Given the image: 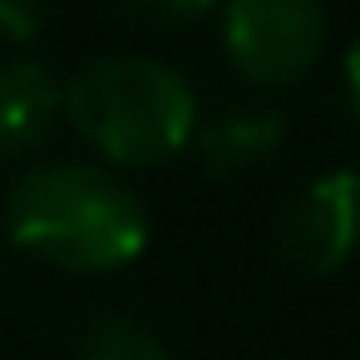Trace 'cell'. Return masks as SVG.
<instances>
[{
    "instance_id": "6",
    "label": "cell",
    "mask_w": 360,
    "mask_h": 360,
    "mask_svg": "<svg viewBox=\"0 0 360 360\" xmlns=\"http://www.w3.org/2000/svg\"><path fill=\"white\" fill-rule=\"evenodd\" d=\"M286 139V119L266 104H242V109H222L207 124H198L193 143L202 153V168L212 178H232L247 173L257 163H266Z\"/></svg>"
},
{
    "instance_id": "3",
    "label": "cell",
    "mask_w": 360,
    "mask_h": 360,
    "mask_svg": "<svg viewBox=\"0 0 360 360\" xmlns=\"http://www.w3.org/2000/svg\"><path fill=\"white\" fill-rule=\"evenodd\" d=\"M222 45L247 79L291 84L326 50V0H227Z\"/></svg>"
},
{
    "instance_id": "2",
    "label": "cell",
    "mask_w": 360,
    "mask_h": 360,
    "mask_svg": "<svg viewBox=\"0 0 360 360\" xmlns=\"http://www.w3.org/2000/svg\"><path fill=\"white\" fill-rule=\"evenodd\" d=\"M60 94V114H70L84 143L129 168L168 163L198 134L193 84L153 55H99Z\"/></svg>"
},
{
    "instance_id": "7",
    "label": "cell",
    "mask_w": 360,
    "mask_h": 360,
    "mask_svg": "<svg viewBox=\"0 0 360 360\" xmlns=\"http://www.w3.org/2000/svg\"><path fill=\"white\" fill-rule=\"evenodd\" d=\"M75 360H173V350L134 316H99L79 330Z\"/></svg>"
},
{
    "instance_id": "8",
    "label": "cell",
    "mask_w": 360,
    "mask_h": 360,
    "mask_svg": "<svg viewBox=\"0 0 360 360\" xmlns=\"http://www.w3.org/2000/svg\"><path fill=\"white\" fill-rule=\"evenodd\" d=\"M45 25V0H0V40H35V30Z\"/></svg>"
},
{
    "instance_id": "5",
    "label": "cell",
    "mask_w": 360,
    "mask_h": 360,
    "mask_svg": "<svg viewBox=\"0 0 360 360\" xmlns=\"http://www.w3.org/2000/svg\"><path fill=\"white\" fill-rule=\"evenodd\" d=\"M60 99L65 94L50 65L30 55L0 65V158H15L45 143V134L55 129Z\"/></svg>"
},
{
    "instance_id": "4",
    "label": "cell",
    "mask_w": 360,
    "mask_h": 360,
    "mask_svg": "<svg viewBox=\"0 0 360 360\" xmlns=\"http://www.w3.org/2000/svg\"><path fill=\"white\" fill-rule=\"evenodd\" d=\"M276 242L301 271H340L355 247V173L335 168L311 178L286 202Z\"/></svg>"
},
{
    "instance_id": "9",
    "label": "cell",
    "mask_w": 360,
    "mask_h": 360,
    "mask_svg": "<svg viewBox=\"0 0 360 360\" xmlns=\"http://www.w3.org/2000/svg\"><path fill=\"white\" fill-rule=\"evenodd\" d=\"M129 6L148 20H163V25H183V20H198L207 15L217 0H129Z\"/></svg>"
},
{
    "instance_id": "1",
    "label": "cell",
    "mask_w": 360,
    "mask_h": 360,
    "mask_svg": "<svg viewBox=\"0 0 360 360\" xmlns=\"http://www.w3.org/2000/svg\"><path fill=\"white\" fill-rule=\"evenodd\" d=\"M15 247L65 271H114L148 247L143 202L104 168L45 158L25 168L6 198Z\"/></svg>"
}]
</instances>
